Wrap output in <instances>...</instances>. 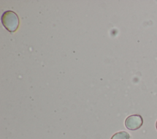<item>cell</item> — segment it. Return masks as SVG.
Returning a JSON list of instances; mask_svg holds the SVG:
<instances>
[{
	"instance_id": "cell-1",
	"label": "cell",
	"mask_w": 157,
	"mask_h": 139,
	"mask_svg": "<svg viewBox=\"0 0 157 139\" xmlns=\"http://www.w3.org/2000/svg\"><path fill=\"white\" fill-rule=\"evenodd\" d=\"M1 22L5 28L9 32H15L19 25L18 17L16 13L11 10H7L1 16Z\"/></svg>"
},
{
	"instance_id": "cell-2",
	"label": "cell",
	"mask_w": 157,
	"mask_h": 139,
	"mask_svg": "<svg viewBox=\"0 0 157 139\" xmlns=\"http://www.w3.org/2000/svg\"><path fill=\"white\" fill-rule=\"evenodd\" d=\"M126 127L131 130H136L139 129L143 124V118L139 115L129 116L125 120Z\"/></svg>"
},
{
	"instance_id": "cell-3",
	"label": "cell",
	"mask_w": 157,
	"mask_h": 139,
	"mask_svg": "<svg viewBox=\"0 0 157 139\" xmlns=\"http://www.w3.org/2000/svg\"><path fill=\"white\" fill-rule=\"evenodd\" d=\"M129 134L126 131H121L115 133L111 139H129Z\"/></svg>"
},
{
	"instance_id": "cell-4",
	"label": "cell",
	"mask_w": 157,
	"mask_h": 139,
	"mask_svg": "<svg viewBox=\"0 0 157 139\" xmlns=\"http://www.w3.org/2000/svg\"><path fill=\"white\" fill-rule=\"evenodd\" d=\"M156 128L157 129V121H156Z\"/></svg>"
}]
</instances>
